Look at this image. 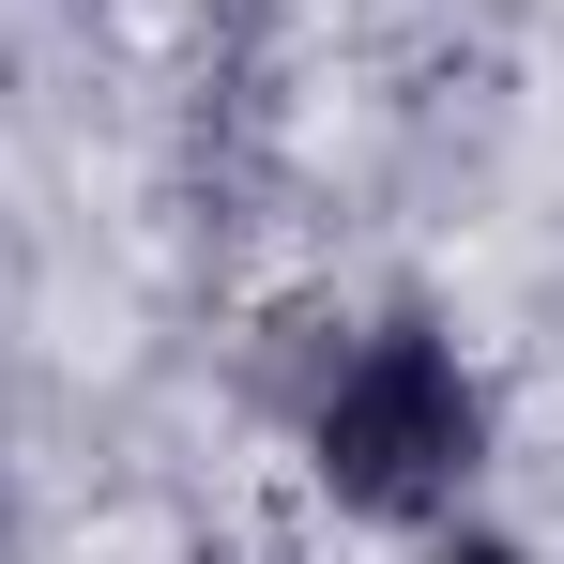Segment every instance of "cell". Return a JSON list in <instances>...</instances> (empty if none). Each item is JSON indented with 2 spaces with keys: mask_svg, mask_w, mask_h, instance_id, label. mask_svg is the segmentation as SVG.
Masks as SVG:
<instances>
[{
  "mask_svg": "<svg viewBox=\"0 0 564 564\" xmlns=\"http://www.w3.org/2000/svg\"><path fill=\"white\" fill-rule=\"evenodd\" d=\"M488 443H503V397L458 351V321H427V305H381L321 367V397H305V473H321V503L351 534H443V519H473Z\"/></svg>",
  "mask_w": 564,
  "mask_h": 564,
  "instance_id": "obj_1",
  "label": "cell"
},
{
  "mask_svg": "<svg viewBox=\"0 0 564 564\" xmlns=\"http://www.w3.org/2000/svg\"><path fill=\"white\" fill-rule=\"evenodd\" d=\"M412 564H534V550L488 534V519H443V534H412Z\"/></svg>",
  "mask_w": 564,
  "mask_h": 564,
  "instance_id": "obj_2",
  "label": "cell"
}]
</instances>
